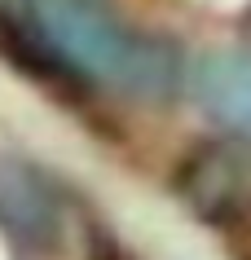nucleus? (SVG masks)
I'll return each mask as SVG.
<instances>
[{
    "instance_id": "1",
    "label": "nucleus",
    "mask_w": 251,
    "mask_h": 260,
    "mask_svg": "<svg viewBox=\"0 0 251 260\" xmlns=\"http://www.w3.org/2000/svg\"><path fill=\"white\" fill-rule=\"evenodd\" d=\"M40 40L70 71L97 84H115L132 97H163L181 80L176 49L141 36L106 0H31Z\"/></svg>"
},
{
    "instance_id": "2",
    "label": "nucleus",
    "mask_w": 251,
    "mask_h": 260,
    "mask_svg": "<svg viewBox=\"0 0 251 260\" xmlns=\"http://www.w3.org/2000/svg\"><path fill=\"white\" fill-rule=\"evenodd\" d=\"M190 93L203 106V115L251 137V53L247 49L203 53L190 71Z\"/></svg>"
}]
</instances>
